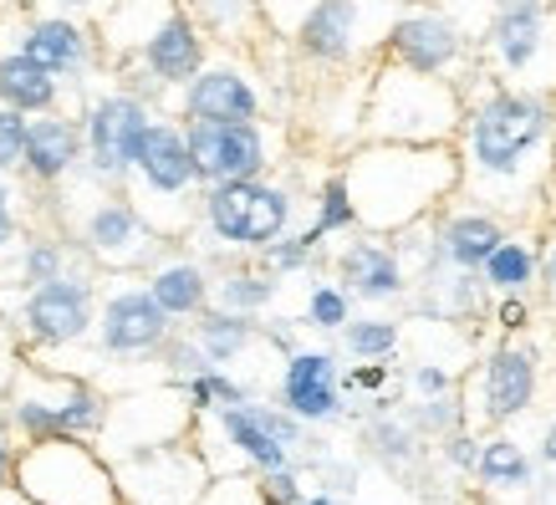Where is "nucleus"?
I'll return each instance as SVG.
<instances>
[{"label":"nucleus","instance_id":"f257e3e1","mask_svg":"<svg viewBox=\"0 0 556 505\" xmlns=\"http://www.w3.org/2000/svg\"><path fill=\"white\" fill-rule=\"evenodd\" d=\"M455 153L465 200L495 210L506 225H541V204L556 179V98L501 87L475 72Z\"/></svg>","mask_w":556,"mask_h":505},{"label":"nucleus","instance_id":"f03ea898","mask_svg":"<svg viewBox=\"0 0 556 505\" xmlns=\"http://www.w3.org/2000/svg\"><path fill=\"white\" fill-rule=\"evenodd\" d=\"M338 179L353 200L357 230L399 236L459 194L455 143H353L338 153Z\"/></svg>","mask_w":556,"mask_h":505},{"label":"nucleus","instance_id":"7ed1b4c3","mask_svg":"<svg viewBox=\"0 0 556 505\" xmlns=\"http://www.w3.org/2000/svg\"><path fill=\"white\" fill-rule=\"evenodd\" d=\"M51 215L56 230L87 255V266L98 276H138L153 266V255L169 240L153 230L149 219L138 215V204L123 189L92 185V179H67L62 189H51Z\"/></svg>","mask_w":556,"mask_h":505},{"label":"nucleus","instance_id":"20e7f679","mask_svg":"<svg viewBox=\"0 0 556 505\" xmlns=\"http://www.w3.org/2000/svg\"><path fill=\"white\" fill-rule=\"evenodd\" d=\"M302 215V194L296 185L276 179V174H255V179H230V185H204L200 210L189 225V245L204 261H225V255H261L270 240L296 230Z\"/></svg>","mask_w":556,"mask_h":505},{"label":"nucleus","instance_id":"39448f33","mask_svg":"<svg viewBox=\"0 0 556 505\" xmlns=\"http://www.w3.org/2000/svg\"><path fill=\"white\" fill-rule=\"evenodd\" d=\"M194 450L204 455V465L219 475H270L287 470V465H302L306 450L317 444L312 429L302 419H291L276 399H245V404L230 408H210V414H194Z\"/></svg>","mask_w":556,"mask_h":505},{"label":"nucleus","instance_id":"423d86ee","mask_svg":"<svg viewBox=\"0 0 556 505\" xmlns=\"http://www.w3.org/2000/svg\"><path fill=\"white\" fill-rule=\"evenodd\" d=\"M465 123V87L455 77L414 72L378 56L368 67L363 138L372 143H455Z\"/></svg>","mask_w":556,"mask_h":505},{"label":"nucleus","instance_id":"0eeeda50","mask_svg":"<svg viewBox=\"0 0 556 505\" xmlns=\"http://www.w3.org/2000/svg\"><path fill=\"white\" fill-rule=\"evenodd\" d=\"M0 414L11 424L16 444L36 439H98L108 419V388L92 383L87 373H67L21 357L11 383L0 388Z\"/></svg>","mask_w":556,"mask_h":505},{"label":"nucleus","instance_id":"6e6552de","mask_svg":"<svg viewBox=\"0 0 556 505\" xmlns=\"http://www.w3.org/2000/svg\"><path fill=\"white\" fill-rule=\"evenodd\" d=\"M200 174H194V159H189L185 143V123L159 113L149 123V134L138 143V159L123 179V194L138 204V215L149 219L164 240H185L189 225H194V210H200Z\"/></svg>","mask_w":556,"mask_h":505},{"label":"nucleus","instance_id":"1a4fd4ad","mask_svg":"<svg viewBox=\"0 0 556 505\" xmlns=\"http://www.w3.org/2000/svg\"><path fill=\"white\" fill-rule=\"evenodd\" d=\"M0 317L11 321L21 357L77 353L87 348L92 317H98V270L83 261L31 291H0Z\"/></svg>","mask_w":556,"mask_h":505},{"label":"nucleus","instance_id":"9d476101","mask_svg":"<svg viewBox=\"0 0 556 505\" xmlns=\"http://www.w3.org/2000/svg\"><path fill=\"white\" fill-rule=\"evenodd\" d=\"M475 56L490 83L556 98V0H495Z\"/></svg>","mask_w":556,"mask_h":505},{"label":"nucleus","instance_id":"9b49d317","mask_svg":"<svg viewBox=\"0 0 556 505\" xmlns=\"http://www.w3.org/2000/svg\"><path fill=\"white\" fill-rule=\"evenodd\" d=\"M169 337L174 321L153 302L143 276H98V317H92V337H87V348L98 357L92 383L113 368H159V353Z\"/></svg>","mask_w":556,"mask_h":505},{"label":"nucleus","instance_id":"f8f14e48","mask_svg":"<svg viewBox=\"0 0 556 505\" xmlns=\"http://www.w3.org/2000/svg\"><path fill=\"white\" fill-rule=\"evenodd\" d=\"M404 0H317L287 47L312 72H368L388 47Z\"/></svg>","mask_w":556,"mask_h":505},{"label":"nucleus","instance_id":"ddd939ff","mask_svg":"<svg viewBox=\"0 0 556 505\" xmlns=\"http://www.w3.org/2000/svg\"><path fill=\"white\" fill-rule=\"evenodd\" d=\"M72 113H77V128H83V179L123 189V179H128V168L138 159V143L149 134V123L159 118V108L143 92H134V87H123L118 77L102 72L98 83L77 98Z\"/></svg>","mask_w":556,"mask_h":505},{"label":"nucleus","instance_id":"4468645a","mask_svg":"<svg viewBox=\"0 0 556 505\" xmlns=\"http://www.w3.org/2000/svg\"><path fill=\"white\" fill-rule=\"evenodd\" d=\"M541 342L536 327L531 332H506L495 337L475 373H459V399H465V424L470 429H506V424L526 419L541 399Z\"/></svg>","mask_w":556,"mask_h":505},{"label":"nucleus","instance_id":"2eb2a0df","mask_svg":"<svg viewBox=\"0 0 556 505\" xmlns=\"http://www.w3.org/2000/svg\"><path fill=\"white\" fill-rule=\"evenodd\" d=\"M16 485L31 505H118L113 465L92 439H36L21 444Z\"/></svg>","mask_w":556,"mask_h":505},{"label":"nucleus","instance_id":"dca6fc26","mask_svg":"<svg viewBox=\"0 0 556 505\" xmlns=\"http://www.w3.org/2000/svg\"><path fill=\"white\" fill-rule=\"evenodd\" d=\"M189 429H194V408H189L185 388L169 383V378H153V383L108 393V419H102L92 444H98L102 459L113 465V459L153 450V444L189 439Z\"/></svg>","mask_w":556,"mask_h":505},{"label":"nucleus","instance_id":"f3484780","mask_svg":"<svg viewBox=\"0 0 556 505\" xmlns=\"http://www.w3.org/2000/svg\"><path fill=\"white\" fill-rule=\"evenodd\" d=\"M169 118L179 123H255L270 118V98L251 51L210 47L204 67L189 77L169 102Z\"/></svg>","mask_w":556,"mask_h":505},{"label":"nucleus","instance_id":"a211bd4d","mask_svg":"<svg viewBox=\"0 0 556 505\" xmlns=\"http://www.w3.org/2000/svg\"><path fill=\"white\" fill-rule=\"evenodd\" d=\"M204 56H210V36L194 26V21L174 5L169 16L159 21L143 41H138L128 56H123L118 67H108V77H118L123 87H134L143 98L159 108V113H169L174 92L204 67Z\"/></svg>","mask_w":556,"mask_h":505},{"label":"nucleus","instance_id":"6ab92c4d","mask_svg":"<svg viewBox=\"0 0 556 505\" xmlns=\"http://www.w3.org/2000/svg\"><path fill=\"white\" fill-rule=\"evenodd\" d=\"M185 143L194 159L200 185H230V179H255L276 174L287 164V134L276 118L255 123H185Z\"/></svg>","mask_w":556,"mask_h":505},{"label":"nucleus","instance_id":"aec40b11","mask_svg":"<svg viewBox=\"0 0 556 505\" xmlns=\"http://www.w3.org/2000/svg\"><path fill=\"white\" fill-rule=\"evenodd\" d=\"M113 480L118 505H200L204 490L215 485V470L204 465L194 439H174L113 459Z\"/></svg>","mask_w":556,"mask_h":505},{"label":"nucleus","instance_id":"412c9836","mask_svg":"<svg viewBox=\"0 0 556 505\" xmlns=\"http://www.w3.org/2000/svg\"><path fill=\"white\" fill-rule=\"evenodd\" d=\"M16 36L11 47L36 56L47 72H56L72 87V98H83L87 87L102 77V47H98V26L72 16H51V11H31V16H11Z\"/></svg>","mask_w":556,"mask_h":505},{"label":"nucleus","instance_id":"4be33fe9","mask_svg":"<svg viewBox=\"0 0 556 505\" xmlns=\"http://www.w3.org/2000/svg\"><path fill=\"white\" fill-rule=\"evenodd\" d=\"M388 62L399 67H414V72H434V77H455L465 72V62L475 56L470 36L459 26L444 5H424V0H404V11L393 21L388 31V47H383Z\"/></svg>","mask_w":556,"mask_h":505},{"label":"nucleus","instance_id":"5701e85b","mask_svg":"<svg viewBox=\"0 0 556 505\" xmlns=\"http://www.w3.org/2000/svg\"><path fill=\"white\" fill-rule=\"evenodd\" d=\"M276 404L306 429L348 419V393H342V353L338 348H291L276 373Z\"/></svg>","mask_w":556,"mask_h":505},{"label":"nucleus","instance_id":"b1692460","mask_svg":"<svg viewBox=\"0 0 556 505\" xmlns=\"http://www.w3.org/2000/svg\"><path fill=\"white\" fill-rule=\"evenodd\" d=\"M327 261H332V276L348 287L357 306H404L414 296V281H408L404 261H399L388 236L348 230V236H338V251Z\"/></svg>","mask_w":556,"mask_h":505},{"label":"nucleus","instance_id":"393cba45","mask_svg":"<svg viewBox=\"0 0 556 505\" xmlns=\"http://www.w3.org/2000/svg\"><path fill=\"white\" fill-rule=\"evenodd\" d=\"M83 174V128H77V113L56 108V113H36L26 118V159H21V179L36 189V194H51L67 179Z\"/></svg>","mask_w":556,"mask_h":505},{"label":"nucleus","instance_id":"a878e982","mask_svg":"<svg viewBox=\"0 0 556 505\" xmlns=\"http://www.w3.org/2000/svg\"><path fill=\"white\" fill-rule=\"evenodd\" d=\"M429 230H434L439 270H480V261L501 245V236L510 225L495 210H485V204L455 194L450 204H439L429 215Z\"/></svg>","mask_w":556,"mask_h":505},{"label":"nucleus","instance_id":"bb28decb","mask_svg":"<svg viewBox=\"0 0 556 505\" xmlns=\"http://www.w3.org/2000/svg\"><path fill=\"white\" fill-rule=\"evenodd\" d=\"M138 276H143V287L153 291V302L169 312L174 327L194 321L204 306H210V276H215V266H210L189 240H169L164 251L153 255V266L138 270Z\"/></svg>","mask_w":556,"mask_h":505},{"label":"nucleus","instance_id":"cd10ccee","mask_svg":"<svg viewBox=\"0 0 556 505\" xmlns=\"http://www.w3.org/2000/svg\"><path fill=\"white\" fill-rule=\"evenodd\" d=\"M475 490L495 505H526L536 495V455L521 444L516 429H485L480 434V455L470 470Z\"/></svg>","mask_w":556,"mask_h":505},{"label":"nucleus","instance_id":"c85d7f7f","mask_svg":"<svg viewBox=\"0 0 556 505\" xmlns=\"http://www.w3.org/2000/svg\"><path fill=\"white\" fill-rule=\"evenodd\" d=\"M215 276H210V306L219 312H236V317H270L276 302H281V291L287 281L281 276H270L255 255H225V261H210Z\"/></svg>","mask_w":556,"mask_h":505},{"label":"nucleus","instance_id":"c756f323","mask_svg":"<svg viewBox=\"0 0 556 505\" xmlns=\"http://www.w3.org/2000/svg\"><path fill=\"white\" fill-rule=\"evenodd\" d=\"M332 83L312 102V138L327 153H348L363 143V102H368V72H327Z\"/></svg>","mask_w":556,"mask_h":505},{"label":"nucleus","instance_id":"7c9ffc66","mask_svg":"<svg viewBox=\"0 0 556 505\" xmlns=\"http://www.w3.org/2000/svg\"><path fill=\"white\" fill-rule=\"evenodd\" d=\"M0 108H16V113H26V118H36V113H56V108H77V98H72V87L56 77V72H47L36 56H26V51L16 47H0Z\"/></svg>","mask_w":556,"mask_h":505},{"label":"nucleus","instance_id":"2f4dec72","mask_svg":"<svg viewBox=\"0 0 556 505\" xmlns=\"http://www.w3.org/2000/svg\"><path fill=\"white\" fill-rule=\"evenodd\" d=\"M541 276V236L536 225H510L501 245L480 261V281L490 296H536Z\"/></svg>","mask_w":556,"mask_h":505},{"label":"nucleus","instance_id":"473e14b6","mask_svg":"<svg viewBox=\"0 0 556 505\" xmlns=\"http://www.w3.org/2000/svg\"><path fill=\"white\" fill-rule=\"evenodd\" d=\"M189 342L204 353L210 368H240L251 353L266 348V332L255 317H236V312H219V306H204L194 321H185Z\"/></svg>","mask_w":556,"mask_h":505},{"label":"nucleus","instance_id":"72a5a7b5","mask_svg":"<svg viewBox=\"0 0 556 505\" xmlns=\"http://www.w3.org/2000/svg\"><path fill=\"white\" fill-rule=\"evenodd\" d=\"M179 11L210 36V47L255 51V41L266 36L261 16H255V0H179Z\"/></svg>","mask_w":556,"mask_h":505},{"label":"nucleus","instance_id":"f704fd0d","mask_svg":"<svg viewBox=\"0 0 556 505\" xmlns=\"http://www.w3.org/2000/svg\"><path fill=\"white\" fill-rule=\"evenodd\" d=\"M338 353L348 363H399L404 353V321L372 306V312H353L338 332Z\"/></svg>","mask_w":556,"mask_h":505},{"label":"nucleus","instance_id":"c9c22d12","mask_svg":"<svg viewBox=\"0 0 556 505\" xmlns=\"http://www.w3.org/2000/svg\"><path fill=\"white\" fill-rule=\"evenodd\" d=\"M363 444L383 459L388 470H408V465H419V455H424V434L399 414V408L368 414V419H363Z\"/></svg>","mask_w":556,"mask_h":505},{"label":"nucleus","instance_id":"e433bc0d","mask_svg":"<svg viewBox=\"0 0 556 505\" xmlns=\"http://www.w3.org/2000/svg\"><path fill=\"white\" fill-rule=\"evenodd\" d=\"M306 204H312V225H302V230L317 240V245H332L338 236L357 230L353 200H348V189H342V179H338V164L317 179V189H312V200H306Z\"/></svg>","mask_w":556,"mask_h":505},{"label":"nucleus","instance_id":"4c0bfd02","mask_svg":"<svg viewBox=\"0 0 556 505\" xmlns=\"http://www.w3.org/2000/svg\"><path fill=\"white\" fill-rule=\"evenodd\" d=\"M179 388H185V399L194 414H210V408H230V404L255 399V388L245 383L236 368H200V373H189V378H179Z\"/></svg>","mask_w":556,"mask_h":505},{"label":"nucleus","instance_id":"58836bf2","mask_svg":"<svg viewBox=\"0 0 556 505\" xmlns=\"http://www.w3.org/2000/svg\"><path fill=\"white\" fill-rule=\"evenodd\" d=\"M357 312V302L348 296V287H342L338 276L327 270V276H317L312 287H306V302H302V327H312V332L321 337H338L342 321Z\"/></svg>","mask_w":556,"mask_h":505},{"label":"nucleus","instance_id":"ea45409f","mask_svg":"<svg viewBox=\"0 0 556 505\" xmlns=\"http://www.w3.org/2000/svg\"><path fill=\"white\" fill-rule=\"evenodd\" d=\"M261 266L270 270V276H281V281H291V276H306V270H317L321 261H327V245H317V240L306 236L302 225L291 230V236H281V240H270L266 251L255 255Z\"/></svg>","mask_w":556,"mask_h":505},{"label":"nucleus","instance_id":"a19ab883","mask_svg":"<svg viewBox=\"0 0 556 505\" xmlns=\"http://www.w3.org/2000/svg\"><path fill=\"white\" fill-rule=\"evenodd\" d=\"M26 200H31V185L21 174H0V255L26 236V219H31Z\"/></svg>","mask_w":556,"mask_h":505},{"label":"nucleus","instance_id":"79ce46f5","mask_svg":"<svg viewBox=\"0 0 556 505\" xmlns=\"http://www.w3.org/2000/svg\"><path fill=\"white\" fill-rule=\"evenodd\" d=\"M312 5H317V0H255V16H261V31H266L270 41L287 47L291 36L302 31V21L312 16Z\"/></svg>","mask_w":556,"mask_h":505},{"label":"nucleus","instance_id":"37998d69","mask_svg":"<svg viewBox=\"0 0 556 505\" xmlns=\"http://www.w3.org/2000/svg\"><path fill=\"white\" fill-rule=\"evenodd\" d=\"M485 321L495 327V337L531 332V327H536V302H531V296H490Z\"/></svg>","mask_w":556,"mask_h":505},{"label":"nucleus","instance_id":"c03bdc74","mask_svg":"<svg viewBox=\"0 0 556 505\" xmlns=\"http://www.w3.org/2000/svg\"><path fill=\"white\" fill-rule=\"evenodd\" d=\"M475 455H480V429H470V424H459V429H450V434L439 439V459H444L459 480H470Z\"/></svg>","mask_w":556,"mask_h":505},{"label":"nucleus","instance_id":"a18cd8bd","mask_svg":"<svg viewBox=\"0 0 556 505\" xmlns=\"http://www.w3.org/2000/svg\"><path fill=\"white\" fill-rule=\"evenodd\" d=\"M26 159V113L0 108V174H21Z\"/></svg>","mask_w":556,"mask_h":505},{"label":"nucleus","instance_id":"49530a36","mask_svg":"<svg viewBox=\"0 0 556 505\" xmlns=\"http://www.w3.org/2000/svg\"><path fill=\"white\" fill-rule=\"evenodd\" d=\"M200 505H270L255 485V475H219L215 485L204 490Z\"/></svg>","mask_w":556,"mask_h":505},{"label":"nucleus","instance_id":"de8ad7c7","mask_svg":"<svg viewBox=\"0 0 556 505\" xmlns=\"http://www.w3.org/2000/svg\"><path fill=\"white\" fill-rule=\"evenodd\" d=\"M536 236H541V276H536V291L546 296V312L556 317V215L541 219Z\"/></svg>","mask_w":556,"mask_h":505},{"label":"nucleus","instance_id":"09e8293b","mask_svg":"<svg viewBox=\"0 0 556 505\" xmlns=\"http://www.w3.org/2000/svg\"><path fill=\"white\" fill-rule=\"evenodd\" d=\"M118 0H41V11L51 16H72V21H87V26H98L108 11H113Z\"/></svg>","mask_w":556,"mask_h":505},{"label":"nucleus","instance_id":"8fccbe9b","mask_svg":"<svg viewBox=\"0 0 556 505\" xmlns=\"http://www.w3.org/2000/svg\"><path fill=\"white\" fill-rule=\"evenodd\" d=\"M16 363H21V342H16V332H11V321L0 317V388L11 383Z\"/></svg>","mask_w":556,"mask_h":505},{"label":"nucleus","instance_id":"3c124183","mask_svg":"<svg viewBox=\"0 0 556 505\" xmlns=\"http://www.w3.org/2000/svg\"><path fill=\"white\" fill-rule=\"evenodd\" d=\"M16 455H21V444H16V434H11L5 414H0V485H11V480H16Z\"/></svg>","mask_w":556,"mask_h":505},{"label":"nucleus","instance_id":"603ef678","mask_svg":"<svg viewBox=\"0 0 556 505\" xmlns=\"http://www.w3.org/2000/svg\"><path fill=\"white\" fill-rule=\"evenodd\" d=\"M536 465L546 475H556V414L541 419V429H536Z\"/></svg>","mask_w":556,"mask_h":505},{"label":"nucleus","instance_id":"864d4df0","mask_svg":"<svg viewBox=\"0 0 556 505\" xmlns=\"http://www.w3.org/2000/svg\"><path fill=\"white\" fill-rule=\"evenodd\" d=\"M0 505H31V495H26V490L11 480V485H0Z\"/></svg>","mask_w":556,"mask_h":505},{"label":"nucleus","instance_id":"5fc2aeb1","mask_svg":"<svg viewBox=\"0 0 556 505\" xmlns=\"http://www.w3.org/2000/svg\"><path fill=\"white\" fill-rule=\"evenodd\" d=\"M5 5V16H31V11H41V0H0Z\"/></svg>","mask_w":556,"mask_h":505},{"label":"nucleus","instance_id":"6e6d98bb","mask_svg":"<svg viewBox=\"0 0 556 505\" xmlns=\"http://www.w3.org/2000/svg\"><path fill=\"white\" fill-rule=\"evenodd\" d=\"M302 505H342L338 495H332V490H312V495H306Z\"/></svg>","mask_w":556,"mask_h":505},{"label":"nucleus","instance_id":"4d7b16f0","mask_svg":"<svg viewBox=\"0 0 556 505\" xmlns=\"http://www.w3.org/2000/svg\"><path fill=\"white\" fill-rule=\"evenodd\" d=\"M0 47H5V21H0Z\"/></svg>","mask_w":556,"mask_h":505}]
</instances>
